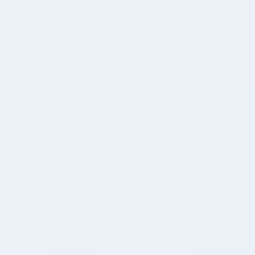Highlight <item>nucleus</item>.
I'll use <instances>...</instances> for the list:
<instances>
[]
</instances>
